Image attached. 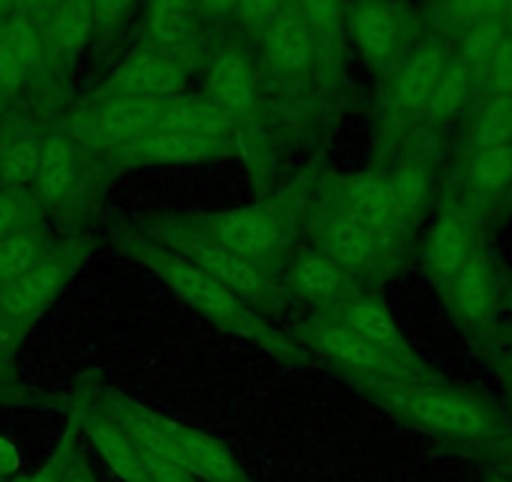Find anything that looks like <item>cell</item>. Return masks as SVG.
I'll list each match as a JSON object with an SVG mask.
<instances>
[{"instance_id":"6da1fadb","label":"cell","mask_w":512,"mask_h":482,"mask_svg":"<svg viewBox=\"0 0 512 482\" xmlns=\"http://www.w3.org/2000/svg\"><path fill=\"white\" fill-rule=\"evenodd\" d=\"M113 239H116V244L128 254V257H134L136 262H141L146 269H151V272L159 279H164L179 297H184L191 307L199 309L206 319H211L214 324L224 327L226 332L249 339V342L259 344L262 349L279 354V357L294 352L292 344H289L282 334L274 332L272 327H267L254 309L246 307L244 299L236 297L234 292H229L224 284L211 279L209 274L201 272L199 267L186 262L184 257H179L176 252L166 249L164 244L154 241L151 236L128 229H118L116 234H113Z\"/></svg>"},{"instance_id":"7a4b0ae2","label":"cell","mask_w":512,"mask_h":482,"mask_svg":"<svg viewBox=\"0 0 512 482\" xmlns=\"http://www.w3.org/2000/svg\"><path fill=\"white\" fill-rule=\"evenodd\" d=\"M352 380L384 405L402 410L430 430L470 437V440H485L502 432V422L492 407L465 392L420 385V382L379 380V377H352Z\"/></svg>"},{"instance_id":"3957f363","label":"cell","mask_w":512,"mask_h":482,"mask_svg":"<svg viewBox=\"0 0 512 482\" xmlns=\"http://www.w3.org/2000/svg\"><path fill=\"white\" fill-rule=\"evenodd\" d=\"M181 224L209 236L244 262L262 269L264 262L282 254L292 221L284 211V204H262L236 211H219V214H201L189 221H181Z\"/></svg>"},{"instance_id":"277c9868","label":"cell","mask_w":512,"mask_h":482,"mask_svg":"<svg viewBox=\"0 0 512 482\" xmlns=\"http://www.w3.org/2000/svg\"><path fill=\"white\" fill-rule=\"evenodd\" d=\"M149 236L154 241H159V244H164L166 249L179 254V257H184L194 267H199L211 279L224 284L229 292H234L244 302H267L274 294V287L264 277L262 269H256L254 264L244 262L234 252L216 244L209 236L189 229L181 221L161 226V229L151 231Z\"/></svg>"},{"instance_id":"5b68a950","label":"cell","mask_w":512,"mask_h":482,"mask_svg":"<svg viewBox=\"0 0 512 482\" xmlns=\"http://www.w3.org/2000/svg\"><path fill=\"white\" fill-rule=\"evenodd\" d=\"M81 257V244L76 241L63 244L51 249L36 267L0 289V342L6 344V339H18L23 327L51 304Z\"/></svg>"},{"instance_id":"8992f818","label":"cell","mask_w":512,"mask_h":482,"mask_svg":"<svg viewBox=\"0 0 512 482\" xmlns=\"http://www.w3.org/2000/svg\"><path fill=\"white\" fill-rule=\"evenodd\" d=\"M304 342L312 344L319 354L332 359L334 365L344 367L349 377H379V380H405L420 382L422 377H432L425 365H410L405 359H397L384 349L374 347L357 332L334 319L309 324L302 332Z\"/></svg>"},{"instance_id":"52a82bcc","label":"cell","mask_w":512,"mask_h":482,"mask_svg":"<svg viewBox=\"0 0 512 482\" xmlns=\"http://www.w3.org/2000/svg\"><path fill=\"white\" fill-rule=\"evenodd\" d=\"M452 58L437 43H422L407 51L392 68V83L384 98V126L392 136L415 126Z\"/></svg>"},{"instance_id":"ba28073f","label":"cell","mask_w":512,"mask_h":482,"mask_svg":"<svg viewBox=\"0 0 512 482\" xmlns=\"http://www.w3.org/2000/svg\"><path fill=\"white\" fill-rule=\"evenodd\" d=\"M186 61L184 48H146L128 58L98 91L96 101H126V98H166L181 96Z\"/></svg>"},{"instance_id":"9c48e42d","label":"cell","mask_w":512,"mask_h":482,"mask_svg":"<svg viewBox=\"0 0 512 482\" xmlns=\"http://www.w3.org/2000/svg\"><path fill=\"white\" fill-rule=\"evenodd\" d=\"M319 252L337 262L352 277H367L377 272L379 259L387 254V249L377 231L337 199V204L322 219Z\"/></svg>"},{"instance_id":"30bf717a","label":"cell","mask_w":512,"mask_h":482,"mask_svg":"<svg viewBox=\"0 0 512 482\" xmlns=\"http://www.w3.org/2000/svg\"><path fill=\"white\" fill-rule=\"evenodd\" d=\"M164 101L156 98H126V101L93 103L88 111L73 118L71 136L93 144L116 146L123 141L139 139L159 129Z\"/></svg>"},{"instance_id":"8fae6325","label":"cell","mask_w":512,"mask_h":482,"mask_svg":"<svg viewBox=\"0 0 512 482\" xmlns=\"http://www.w3.org/2000/svg\"><path fill=\"white\" fill-rule=\"evenodd\" d=\"M352 38L374 68H395L405 56L407 16L387 0H362L349 18Z\"/></svg>"},{"instance_id":"7c38bea8","label":"cell","mask_w":512,"mask_h":482,"mask_svg":"<svg viewBox=\"0 0 512 482\" xmlns=\"http://www.w3.org/2000/svg\"><path fill=\"white\" fill-rule=\"evenodd\" d=\"M264 58L277 73L289 78L307 76L319 58L317 38L294 0L262 28Z\"/></svg>"},{"instance_id":"4fadbf2b","label":"cell","mask_w":512,"mask_h":482,"mask_svg":"<svg viewBox=\"0 0 512 482\" xmlns=\"http://www.w3.org/2000/svg\"><path fill=\"white\" fill-rule=\"evenodd\" d=\"M113 156L139 164H204L229 154V141L204 139L184 131L154 129L139 139L108 146Z\"/></svg>"},{"instance_id":"5bb4252c","label":"cell","mask_w":512,"mask_h":482,"mask_svg":"<svg viewBox=\"0 0 512 482\" xmlns=\"http://www.w3.org/2000/svg\"><path fill=\"white\" fill-rule=\"evenodd\" d=\"M475 252V211L467 201H452L437 216L427 244V264L435 282L450 287L462 264Z\"/></svg>"},{"instance_id":"9a60e30c","label":"cell","mask_w":512,"mask_h":482,"mask_svg":"<svg viewBox=\"0 0 512 482\" xmlns=\"http://www.w3.org/2000/svg\"><path fill=\"white\" fill-rule=\"evenodd\" d=\"M41 33L48 66L56 71L71 68L98 33L91 0H61L41 23Z\"/></svg>"},{"instance_id":"2e32d148","label":"cell","mask_w":512,"mask_h":482,"mask_svg":"<svg viewBox=\"0 0 512 482\" xmlns=\"http://www.w3.org/2000/svg\"><path fill=\"white\" fill-rule=\"evenodd\" d=\"M206 98L229 118H241L256 103V71L241 48L219 51L206 73Z\"/></svg>"},{"instance_id":"e0dca14e","label":"cell","mask_w":512,"mask_h":482,"mask_svg":"<svg viewBox=\"0 0 512 482\" xmlns=\"http://www.w3.org/2000/svg\"><path fill=\"white\" fill-rule=\"evenodd\" d=\"M289 287L299 299L319 307H339L359 294L354 277L322 252H302L289 272Z\"/></svg>"},{"instance_id":"ac0fdd59","label":"cell","mask_w":512,"mask_h":482,"mask_svg":"<svg viewBox=\"0 0 512 482\" xmlns=\"http://www.w3.org/2000/svg\"><path fill=\"white\" fill-rule=\"evenodd\" d=\"M334 322L344 324L352 332H357L359 337H364L367 342H372L374 347L384 349L387 354L397 359H405L410 365H422L420 357L410 349V344L405 342L402 332L397 329V324L392 322V317L384 312L382 304H377L374 299H349V302L339 304L332 312L327 314Z\"/></svg>"},{"instance_id":"d6986e66","label":"cell","mask_w":512,"mask_h":482,"mask_svg":"<svg viewBox=\"0 0 512 482\" xmlns=\"http://www.w3.org/2000/svg\"><path fill=\"white\" fill-rule=\"evenodd\" d=\"M91 437L98 450L108 460V465L126 482H151L149 475V450L136 440L113 412L101 417H91Z\"/></svg>"},{"instance_id":"ffe728a7","label":"cell","mask_w":512,"mask_h":482,"mask_svg":"<svg viewBox=\"0 0 512 482\" xmlns=\"http://www.w3.org/2000/svg\"><path fill=\"white\" fill-rule=\"evenodd\" d=\"M447 289H450L457 314H460L467 324L485 322V319L490 317L492 307H495L497 297V279L495 272H492V264L490 259H487V254L477 249V252L462 264V269L455 274V279H452Z\"/></svg>"},{"instance_id":"44dd1931","label":"cell","mask_w":512,"mask_h":482,"mask_svg":"<svg viewBox=\"0 0 512 482\" xmlns=\"http://www.w3.org/2000/svg\"><path fill=\"white\" fill-rule=\"evenodd\" d=\"M467 204H495L512 194V144L472 151L465 169Z\"/></svg>"},{"instance_id":"7402d4cb","label":"cell","mask_w":512,"mask_h":482,"mask_svg":"<svg viewBox=\"0 0 512 482\" xmlns=\"http://www.w3.org/2000/svg\"><path fill=\"white\" fill-rule=\"evenodd\" d=\"M81 181V164H78L76 149L68 136H48L43 146L41 169H38L33 196L41 201V206L61 204L76 191Z\"/></svg>"},{"instance_id":"603a6c76","label":"cell","mask_w":512,"mask_h":482,"mask_svg":"<svg viewBox=\"0 0 512 482\" xmlns=\"http://www.w3.org/2000/svg\"><path fill=\"white\" fill-rule=\"evenodd\" d=\"M339 201L349 206L354 214L362 216L377 231L387 252L395 247V236L400 234V229H397L395 216H392V206L382 179H377V176H352V179L342 181L339 184Z\"/></svg>"},{"instance_id":"cb8c5ba5","label":"cell","mask_w":512,"mask_h":482,"mask_svg":"<svg viewBox=\"0 0 512 482\" xmlns=\"http://www.w3.org/2000/svg\"><path fill=\"white\" fill-rule=\"evenodd\" d=\"M159 129L184 131V134L204 136V139L226 141L231 129H234V118L226 116L209 98L176 96L164 101Z\"/></svg>"},{"instance_id":"d4e9b609","label":"cell","mask_w":512,"mask_h":482,"mask_svg":"<svg viewBox=\"0 0 512 482\" xmlns=\"http://www.w3.org/2000/svg\"><path fill=\"white\" fill-rule=\"evenodd\" d=\"M48 136L38 131H11L0 139V186L33 191Z\"/></svg>"},{"instance_id":"484cf974","label":"cell","mask_w":512,"mask_h":482,"mask_svg":"<svg viewBox=\"0 0 512 482\" xmlns=\"http://www.w3.org/2000/svg\"><path fill=\"white\" fill-rule=\"evenodd\" d=\"M196 0H149L146 33L156 48H186L196 26Z\"/></svg>"},{"instance_id":"4316f807","label":"cell","mask_w":512,"mask_h":482,"mask_svg":"<svg viewBox=\"0 0 512 482\" xmlns=\"http://www.w3.org/2000/svg\"><path fill=\"white\" fill-rule=\"evenodd\" d=\"M387 199H390L392 216L397 229H405L417 216L420 206L425 204L427 189H430V171L422 164H407L392 171L382 179Z\"/></svg>"},{"instance_id":"83f0119b","label":"cell","mask_w":512,"mask_h":482,"mask_svg":"<svg viewBox=\"0 0 512 482\" xmlns=\"http://www.w3.org/2000/svg\"><path fill=\"white\" fill-rule=\"evenodd\" d=\"M48 252L51 249H48L46 234L38 224L0 241V289L26 274L31 267H36Z\"/></svg>"},{"instance_id":"f1b7e54d","label":"cell","mask_w":512,"mask_h":482,"mask_svg":"<svg viewBox=\"0 0 512 482\" xmlns=\"http://www.w3.org/2000/svg\"><path fill=\"white\" fill-rule=\"evenodd\" d=\"M512 144V98H485L467 131V146L472 151Z\"/></svg>"},{"instance_id":"f546056e","label":"cell","mask_w":512,"mask_h":482,"mask_svg":"<svg viewBox=\"0 0 512 482\" xmlns=\"http://www.w3.org/2000/svg\"><path fill=\"white\" fill-rule=\"evenodd\" d=\"M307 18L314 38H317L319 56H339L344 31L342 0H294Z\"/></svg>"},{"instance_id":"4dcf8cb0","label":"cell","mask_w":512,"mask_h":482,"mask_svg":"<svg viewBox=\"0 0 512 482\" xmlns=\"http://www.w3.org/2000/svg\"><path fill=\"white\" fill-rule=\"evenodd\" d=\"M507 41V28L505 21L500 23H485V26L470 28V31L462 33L460 48H457V61L467 68V73L475 81L482 71L487 68V63L495 58V53L505 46Z\"/></svg>"},{"instance_id":"1f68e13d","label":"cell","mask_w":512,"mask_h":482,"mask_svg":"<svg viewBox=\"0 0 512 482\" xmlns=\"http://www.w3.org/2000/svg\"><path fill=\"white\" fill-rule=\"evenodd\" d=\"M507 3L510 0H445L437 13L445 18L447 26L465 33L485 23L505 21Z\"/></svg>"},{"instance_id":"d6a6232c","label":"cell","mask_w":512,"mask_h":482,"mask_svg":"<svg viewBox=\"0 0 512 482\" xmlns=\"http://www.w3.org/2000/svg\"><path fill=\"white\" fill-rule=\"evenodd\" d=\"M38 214H41V201L33 196V191L0 186V241L38 224Z\"/></svg>"},{"instance_id":"836d02e7","label":"cell","mask_w":512,"mask_h":482,"mask_svg":"<svg viewBox=\"0 0 512 482\" xmlns=\"http://www.w3.org/2000/svg\"><path fill=\"white\" fill-rule=\"evenodd\" d=\"M287 3L289 0H239L234 18L251 31H262Z\"/></svg>"},{"instance_id":"e575fe53","label":"cell","mask_w":512,"mask_h":482,"mask_svg":"<svg viewBox=\"0 0 512 482\" xmlns=\"http://www.w3.org/2000/svg\"><path fill=\"white\" fill-rule=\"evenodd\" d=\"M136 0H91L93 18H96V31L113 33L123 23V18L131 13Z\"/></svg>"},{"instance_id":"d590c367","label":"cell","mask_w":512,"mask_h":482,"mask_svg":"<svg viewBox=\"0 0 512 482\" xmlns=\"http://www.w3.org/2000/svg\"><path fill=\"white\" fill-rule=\"evenodd\" d=\"M149 475L151 482H194V475L176 462L149 452Z\"/></svg>"},{"instance_id":"8d00e7d4","label":"cell","mask_w":512,"mask_h":482,"mask_svg":"<svg viewBox=\"0 0 512 482\" xmlns=\"http://www.w3.org/2000/svg\"><path fill=\"white\" fill-rule=\"evenodd\" d=\"M68 465H71V462H68V445H63L61 450L56 452V457L26 482H63Z\"/></svg>"},{"instance_id":"74e56055","label":"cell","mask_w":512,"mask_h":482,"mask_svg":"<svg viewBox=\"0 0 512 482\" xmlns=\"http://www.w3.org/2000/svg\"><path fill=\"white\" fill-rule=\"evenodd\" d=\"M239 0H196V8H199L201 16L209 18H226L234 16Z\"/></svg>"},{"instance_id":"f35d334b","label":"cell","mask_w":512,"mask_h":482,"mask_svg":"<svg viewBox=\"0 0 512 482\" xmlns=\"http://www.w3.org/2000/svg\"><path fill=\"white\" fill-rule=\"evenodd\" d=\"M18 467H21V455H18L16 445L0 435V477L13 475Z\"/></svg>"},{"instance_id":"ab89813d","label":"cell","mask_w":512,"mask_h":482,"mask_svg":"<svg viewBox=\"0 0 512 482\" xmlns=\"http://www.w3.org/2000/svg\"><path fill=\"white\" fill-rule=\"evenodd\" d=\"M63 482H96V480H93L91 472L86 470V465H68Z\"/></svg>"},{"instance_id":"60d3db41","label":"cell","mask_w":512,"mask_h":482,"mask_svg":"<svg viewBox=\"0 0 512 482\" xmlns=\"http://www.w3.org/2000/svg\"><path fill=\"white\" fill-rule=\"evenodd\" d=\"M505 28H507V38L512 41V0L507 3V13H505Z\"/></svg>"},{"instance_id":"b9f144b4","label":"cell","mask_w":512,"mask_h":482,"mask_svg":"<svg viewBox=\"0 0 512 482\" xmlns=\"http://www.w3.org/2000/svg\"><path fill=\"white\" fill-rule=\"evenodd\" d=\"M505 362H507V365H505V377H507V382H510V390H512V354L505 359Z\"/></svg>"},{"instance_id":"7bdbcfd3","label":"cell","mask_w":512,"mask_h":482,"mask_svg":"<svg viewBox=\"0 0 512 482\" xmlns=\"http://www.w3.org/2000/svg\"><path fill=\"white\" fill-rule=\"evenodd\" d=\"M3 367H6V344L0 342V375H3Z\"/></svg>"}]
</instances>
